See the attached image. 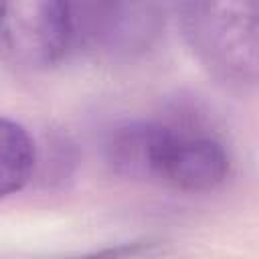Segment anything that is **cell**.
I'll return each instance as SVG.
<instances>
[{
  "label": "cell",
  "mask_w": 259,
  "mask_h": 259,
  "mask_svg": "<svg viewBox=\"0 0 259 259\" xmlns=\"http://www.w3.org/2000/svg\"><path fill=\"white\" fill-rule=\"evenodd\" d=\"M103 150L115 174L188 194L212 192L231 174V154L223 140L188 121H123L107 134Z\"/></svg>",
  "instance_id": "6da1fadb"
},
{
  "label": "cell",
  "mask_w": 259,
  "mask_h": 259,
  "mask_svg": "<svg viewBox=\"0 0 259 259\" xmlns=\"http://www.w3.org/2000/svg\"><path fill=\"white\" fill-rule=\"evenodd\" d=\"M178 12L190 51L214 77L235 85L257 81V4L186 2Z\"/></svg>",
  "instance_id": "7a4b0ae2"
},
{
  "label": "cell",
  "mask_w": 259,
  "mask_h": 259,
  "mask_svg": "<svg viewBox=\"0 0 259 259\" xmlns=\"http://www.w3.org/2000/svg\"><path fill=\"white\" fill-rule=\"evenodd\" d=\"M75 49L69 2L14 0L0 4V57L20 73H45Z\"/></svg>",
  "instance_id": "3957f363"
},
{
  "label": "cell",
  "mask_w": 259,
  "mask_h": 259,
  "mask_svg": "<svg viewBox=\"0 0 259 259\" xmlns=\"http://www.w3.org/2000/svg\"><path fill=\"white\" fill-rule=\"evenodd\" d=\"M75 49L79 45L107 57H136L154 47L164 30V8L140 2L71 4Z\"/></svg>",
  "instance_id": "277c9868"
},
{
  "label": "cell",
  "mask_w": 259,
  "mask_h": 259,
  "mask_svg": "<svg viewBox=\"0 0 259 259\" xmlns=\"http://www.w3.org/2000/svg\"><path fill=\"white\" fill-rule=\"evenodd\" d=\"M36 146L28 130L0 115V198L20 192L32 178Z\"/></svg>",
  "instance_id": "5b68a950"
},
{
  "label": "cell",
  "mask_w": 259,
  "mask_h": 259,
  "mask_svg": "<svg viewBox=\"0 0 259 259\" xmlns=\"http://www.w3.org/2000/svg\"><path fill=\"white\" fill-rule=\"evenodd\" d=\"M154 241H132V243H119L113 247H103L89 253H75V255H63V257H28V259H140L148 257L152 251H156Z\"/></svg>",
  "instance_id": "8992f818"
}]
</instances>
